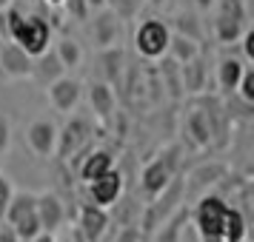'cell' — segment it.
<instances>
[{
  "instance_id": "cell-10",
  "label": "cell",
  "mask_w": 254,
  "mask_h": 242,
  "mask_svg": "<svg viewBox=\"0 0 254 242\" xmlns=\"http://www.w3.org/2000/svg\"><path fill=\"white\" fill-rule=\"evenodd\" d=\"M226 162L220 160H211V162H203V165H197L189 171V177L183 180V199H191L194 202L200 194H206L211 185H217L223 177H226Z\"/></svg>"
},
{
  "instance_id": "cell-8",
  "label": "cell",
  "mask_w": 254,
  "mask_h": 242,
  "mask_svg": "<svg viewBox=\"0 0 254 242\" xmlns=\"http://www.w3.org/2000/svg\"><path fill=\"white\" fill-rule=\"evenodd\" d=\"M92 134H94L92 123H89L86 117L74 114L63 128H58V148H55V154H58L60 160H74V157H80V154L89 151Z\"/></svg>"
},
{
  "instance_id": "cell-37",
  "label": "cell",
  "mask_w": 254,
  "mask_h": 242,
  "mask_svg": "<svg viewBox=\"0 0 254 242\" xmlns=\"http://www.w3.org/2000/svg\"><path fill=\"white\" fill-rule=\"evenodd\" d=\"M43 3H46V6H52V9H60V3H63V0H43Z\"/></svg>"
},
{
  "instance_id": "cell-40",
  "label": "cell",
  "mask_w": 254,
  "mask_h": 242,
  "mask_svg": "<svg viewBox=\"0 0 254 242\" xmlns=\"http://www.w3.org/2000/svg\"><path fill=\"white\" fill-rule=\"evenodd\" d=\"M52 242H63V240H52Z\"/></svg>"
},
{
  "instance_id": "cell-15",
  "label": "cell",
  "mask_w": 254,
  "mask_h": 242,
  "mask_svg": "<svg viewBox=\"0 0 254 242\" xmlns=\"http://www.w3.org/2000/svg\"><path fill=\"white\" fill-rule=\"evenodd\" d=\"M35 211H37V222L46 234H58V228L66 222V205L55 191H40Z\"/></svg>"
},
{
  "instance_id": "cell-20",
  "label": "cell",
  "mask_w": 254,
  "mask_h": 242,
  "mask_svg": "<svg viewBox=\"0 0 254 242\" xmlns=\"http://www.w3.org/2000/svg\"><path fill=\"white\" fill-rule=\"evenodd\" d=\"M246 66H249V63L243 57H234V54L217 60V89H220V94H234Z\"/></svg>"
},
{
  "instance_id": "cell-1",
  "label": "cell",
  "mask_w": 254,
  "mask_h": 242,
  "mask_svg": "<svg viewBox=\"0 0 254 242\" xmlns=\"http://www.w3.org/2000/svg\"><path fill=\"white\" fill-rule=\"evenodd\" d=\"M0 35L17 43L29 57H37V54L49 51L52 40H55V32H52L46 17L23 12L17 3H12L6 12H0Z\"/></svg>"
},
{
  "instance_id": "cell-21",
  "label": "cell",
  "mask_w": 254,
  "mask_h": 242,
  "mask_svg": "<svg viewBox=\"0 0 254 242\" xmlns=\"http://www.w3.org/2000/svg\"><path fill=\"white\" fill-rule=\"evenodd\" d=\"M186 225H189V205H180L160 228L151 231V242H180Z\"/></svg>"
},
{
  "instance_id": "cell-6",
  "label": "cell",
  "mask_w": 254,
  "mask_h": 242,
  "mask_svg": "<svg viewBox=\"0 0 254 242\" xmlns=\"http://www.w3.org/2000/svg\"><path fill=\"white\" fill-rule=\"evenodd\" d=\"M169 40H172V26L160 20V17H149L137 26L134 32V51H137L143 60H163L166 51H169Z\"/></svg>"
},
{
  "instance_id": "cell-22",
  "label": "cell",
  "mask_w": 254,
  "mask_h": 242,
  "mask_svg": "<svg viewBox=\"0 0 254 242\" xmlns=\"http://www.w3.org/2000/svg\"><path fill=\"white\" fill-rule=\"evenodd\" d=\"M60 74H66V69L60 66L58 54H55L52 48L43 51V54H37V57H32V80L49 86L52 80H58Z\"/></svg>"
},
{
  "instance_id": "cell-23",
  "label": "cell",
  "mask_w": 254,
  "mask_h": 242,
  "mask_svg": "<svg viewBox=\"0 0 254 242\" xmlns=\"http://www.w3.org/2000/svg\"><path fill=\"white\" fill-rule=\"evenodd\" d=\"M200 51H203V48H200L197 40L172 32V40H169V51H166V57L172 60V63H177V66H183V63H189V60H194Z\"/></svg>"
},
{
  "instance_id": "cell-16",
  "label": "cell",
  "mask_w": 254,
  "mask_h": 242,
  "mask_svg": "<svg viewBox=\"0 0 254 242\" xmlns=\"http://www.w3.org/2000/svg\"><path fill=\"white\" fill-rule=\"evenodd\" d=\"M106 228H109V214H106V208L94 205V202L80 205V211H77V231L83 234V240L100 242Z\"/></svg>"
},
{
  "instance_id": "cell-31",
  "label": "cell",
  "mask_w": 254,
  "mask_h": 242,
  "mask_svg": "<svg viewBox=\"0 0 254 242\" xmlns=\"http://www.w3.org/2000/svg\"><path fill=\"white\" fill-rule=\"evenodd\" d=\"M12 145V123H9V117L0 114V154H6Z\"/></svg>"
},
{
  "instance_id": "cell-14",
  "label": "cell",
  "mask_w": 254,
  "mask_h": 242,
  "mask_svg": "<svg viewBox=\"0 0 254 242\" xmlns=\"http://www.w3.org/2000/svg\"><path fill=\"white\" fill-rule=\"evenodd\" d=\"M0 71L9 80H32V57L17 43L6 40L0 43Z\"/></svg>"
},
{
  "instance_id": "cell-25",
  "label": "cell",
  "mask_w": 254,
  "mask_h": 242,
  "mask_svg": "<svg viewBox=\"0 0 254 242\" xmlns=\"http://www.w3.org/2000/svg\"><path fill=\"white\" fill-rule=\"evenodd\" d=\"M172 32H177V35L183 37H191V40H203V20L197 17V12H177L172 17Z\"/></svg>"
},
{
  "instance_id": "cell-34",
  "label": "cell",
  "mask_w": 254,
  "mask_h": 242,
  "mask_svg": "<svg viewBox=\"0 0 254 242\" xmlns=\"http://www.w3.org/2000/svg\"><path fill=\"white\" fill-rule=\"evenodd\" d=\"M214 3H217V0H194V9L200 14H208L211 9H214Z\"/></svg>"
},
{
  "instance_id": "cell-32",
  "label": "cell",
  "mask_w": 254,
  "mask_h": 242,
  "mask_svg": "<svg viewBox=\"0 0 254 242\" xmlns=\"http://www.w3.org/2000/svg\"><path fill=\"white\" fill-rule=\"evenodd\" d=\"M115 242H143V237H140V231L134 228V225H126V228L117 234Z\"/></svg>"
},
{
  "instance_id": "cell-30",
  "label": "cell",
  "mask_w": 254,
  "mask_h": 242,
  "mask_svg": "<svg viewBox=\"0 0 254 242\" xmlns=\"http://www.w3.org/2000/svg\"><path fill=\"white\" fill-rule=\"evenodd\" d=\"M12 194H14L12 177L0 171V219H3V214H6V205H9V199H12Z\"/></svg>"
},
{
  "instance_id": "cell-18",
  "label": "cell",
  "mask_w": 254,
  "mask_h": 242,
  "mask_svg": "<svg viewBox=\"0 0 254 242\" xmlns=\"http://www.w3.org/2000/svg\"><path fill=\"white\" fill-rule=\"evenodd\" d=\"M74 160H77V177L83 183H92V180H97L109 168H115V157L106 148H89L86 154L74 157Z\"/></svg>"
},
{
  "instance_id": "cell-29",
  "label": "cell",
  "mask_w": 254,
  "mask_h": 242,
  "mask_svg": "<svg viewBox=\"0 0 254 242\" xmlns=\"http://www.w3.org/2000/svg\"><path fill=\"white\" fill-rule=\"evenodd\" d=\"M60 9H66V14H69L71 20H77V23H86L92 17V9H89L86 0H63Z\"/></svg>"
},
{
  "instance_id": "cell-36",
  "label": "cell",
  "mask_w": 254,
  "mask_h": 242,
  "mask_svg": "<svg viewBox=\"0 0 254 242\" xmlns=\"http://www.w3.org/2000/svg\"><path fill=\"white\" fill-rule=\"evenodd\" d=\"M143 3H149L151 9H166V3H169V0H143Z\"/></svg>"
},
{
  "instance_id": "cell-38",
  "label": "cell",
  "mask_w": 254,
  "mask_h": 242,
  "mask_svg": "<svg viewBox=\"0 0 254 242\" xmlns=\"http://www.w3.org/2000/svg\"><path fill=\"white\" fill-rule=\"evenodd\" d=\"M12 3H14V0H0V12H6V9H9Z\"/></svg>"
},
{
  "instance_id": "cell-33",
  "label": "cell",
  "mask_w": 254,
  "mask_h": 242,
  "mask_svg": "<svg viewBox=\"0 0 254 242\" xmlns=\"http://www.w3.org/2000/svg\"><path fill=\"white\" fill-rule=\"evenodd\" d=\"M0 242H20L17 234H14V228L6 222V219H0Z\"/></svg>"
},
{
  "instance_id": "cell-39",
  "label": "cell",
  "mask_w": 254,
  "mask_h": 242,
  "mask_svg": "<svg viewBox=\"0 0 254 242\" xmlns=\"http://www.w3.org/2000/svg\"><path fill=\"white\" fill-rule=\"evenodd\" d=\"M240 242H252V240H249V237H246V240H240Z\"/></svg>"
},
{
  "instance_id": "cell-17",
  "label": "cell",
  "mask_w": 254,
  "mask_h": 242,
  "mask_svg": "<svg viewBox=\"0 0 254 242\" xmlns=\"http://www.w3.org/2000/svg\"><path fill=\"white\" fill-rule=\"evenodd\" d=\"M89 105H92L94 117L100 120V123H112V117L117 111V94H115V86L112 83H103L97 80L89 86Z\"/></svg>"
},
{
  "instance_id": "cell-5",
  "label": "cell",
  "mask_w": 254,
  "mask_h": 242,
  "mask_svg": "<svg viewBox=\"0 0 254 242\" xmlns=\"http://www.w3.org/2000/svg\"><path fill=\"white\" fill-rule=\"evenodd\" d=\"M35 202H37V194L35 191H14L9 205H6V214L3 219L9 222L17 234L20 242H32L40 234V222H37V211H35Z\"/></svg>"
},
{
  "instance_id": "cell-28",
  "label": "cell",
  "mask_w": 254,
  "mask_h": 242,
  "mask_svg": "<svg viewBox=\"0 0 254 242\" xmlns=\"http://www.w3.org/2000/svg\"><path fill=\"white\" fill-rule=\"evenodd\" d=\"M234 94L243 100V105H254V69L252 66L243 69V77H240V83H237ZM234 94H231V97H234Z\"/></svg>"
},
{
  "instance_id": "cell-24",
  "label": "cell",
  "mask_w": 254,
  "mask_h": 242,
  "mask_svg": "<svg viewBox=\"0 0 254 242\" xmlns=\"http://www.w3.org/2000/svg\"><path fill=\"white\" fill-rule=\"evenodd\" d=\"M55 43V54H58L60 60V66L66 71H74V69H80V63H83V46L74 40V37H60V40H52Z\"/></svg>"
},
{
  "instance_id": "cell-13",
  "label": "cell",
  "mask_w": 254,
  "mask_h": 242,
  "mask_svg": "<svg viewBox=\"0 0 254 242\" xmlns=\"http://www.w3.org/2000/svg\"><path fill=\"white\" fill-rule=\"evenodd\" d=\"M89 185V196H92V202L94 205H100V208H109L117 205L120 202V194H123V174L117 171V168H109L106 174H100L97 180H92V183H86Z\"/></svg>"
},
{
  "instance_id": "cell-19",
  "label": "cell",
  "mask_w": 254,
  "mask_h": 242,
  "mask_svg": "<svg viewBox=\"0 0 254 242\" xmlns=\"http://www.w3.org/2000/svg\"><path fill=\"white\" fill-rule=\"evenodd\" d=\"M177 71H180V83H183V92L186 94H203V92H206L208 69H206V63H203V51H200L194 60L183 63Z\"/></svg>"
},
{
  "instance_id": "cell-4",
  "label": "cell",
  "mask_w": 254,
  "mask_h": 242,
  "mask_svg": "<svg viewBox=\"0 0 254 242\" xmlns=\"http://www.w3.org/2000/svg\"><path fill=\"white\" fill-rule=\"evenodd\" d=\"M211 12H214L211 37L220 46H231L249 32V6H246V0H217Z\"/></svg>"
},
{
  "instance_id": "cell-35",
  "label": "cell",
  "mask_w": 254,
  "mask_h": 242,
  "mask_svg": "<svg viewBox=\"0 0 254 242\" xmlns=\"http://www.w3.org/2000/svg\"><path fill=\"white\" fill-rule=\"evenodd\" d=\"M89 3V9L92 12H97V9H106V0H86Z\"/></svg>"
},
{
  "instance_id": "cell-3",
  "label": "cell",
  "mask_w": 254,
  "mask_h": 242,
  "mask_svg": "<svg viewBox=\"0 0 254 242\" xmlns=\"http://www.w3.org/2000/svg\"><path fill=\"white\" fill-rule=\"evenodd\" d=\"M180 160H183V148L174 143V145H166L160 154H154L140 168V191H143L146 199H154L180 174Z\"/></svg>"
},
{
  "instance_id": "cell-2",
  "label": "cell",
  "mask_w": 254,
  "mask_h": 242,
  "mask_svg": "<svg viewBox=\"0 0 254 242\" xmlns=\"http://www.w3.org/2000/svg\"><path fill=\"white\" fill-rule=\"evenodd\" d=\"M231 205L220 194H200L194 208H189V222L194 225L200 242H226V225H229Z\"/></svg>"
},
{
  "instance_id": "cell-7",
  "label": "cell",
  "mask_w": 254,
  "mask_h": 242,
  "mask_svg": "<svg viewBox=\"0 0 254 242\" xmlns=\"http://www.w3.org/2000/svg\"><path fill=\"white\" fill-rule=\"evenodd\" d=\"M183 140L191 151H206L214 148V128H211V117H208L206 100L191 103L183 114Z\"/></svg>"
},
{
  "instance_id": "cell-27",
  "label": "cell",
  "mask_w": 254,
  "mask_h": 242,
  "mask_svg": "<svg viewBox=\"0 0 254 242\" xmlns=\"http://www.w3.org/2000/svg\"><path fill=\"white\" fill-rule=\"evenodd\" d=\"M106 9H112V12L126 23V20H134L143 9V0H106Z\"/></svg>"
},
{
  "instance_id": "cell-11",
  "label": "cell",
  "mask_w": 254,
  "mask_h": 242,
  "mask_svg": "<svg viewBox=\"0 0 254 242\" xmlns=\"http://www.w3.org/2000/svg\"><path fill=\"white\" fill-rule=\"evenodd\" d=\"M26 145L32 148L35 157H55V148H58V126L46 120V117H37L26 126Z\"/></svg>"
},
{
  "instance_id": "cell-26",
  "label": "cell",
  "mask_w": 254,
  "mask_h": 242,
  "mask_svg": "<svg viewBox=\"0 0 254 242\" xmlns=\"http://www.w3.org/2000/svg\"><path fill=\"white\" fill-rule=\"evenodd\" d=\"M103 51V63H106V83L115 86L120 80V69H123V48L112 46V48H100Z\"/></svg>"
},
{
  "instance_id": "cell-12",
  "label": "cell",
  "mask_w": 254,
  "mask_h": 242,
  "mask_svg": "<svg viewBox=\"0 0 254 242\" xmlns=\"http://www.w3.org/2000/svg\"><path fill=\"white\" fill-rule=\"evenodd\" d=\"M92 40L97 48L120 46V40H123V20L112 9H97L94 20H92Z\"/></svg>"
},
{
  "instance_id": "cell-9",
  "label": "cell",
  "mask_w": 254,
  "mask_h": 242,
  "mask_svg": "<svg viewBox=\"0 0 254 242\" xmlns=\"http://www.w3.org/2000/svg\"><path fill=\"white\" fill-rule=\"evenodd\" d=\"M46 97L49 105L58 111V114H71L83 100V83L71 74H60L58 80H52L46 86Z\"/></svg>"
}]
</instances>
